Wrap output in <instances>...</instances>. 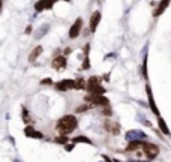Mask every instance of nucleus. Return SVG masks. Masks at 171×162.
Here are the masks:
<instances>
[{
	"mask_svg": "<svg viewBox=\"0 0 171 162\" xmlns=\"http://www.w3.org/2000/svg\"><path fill=\"white\" fill-rule=\"evenodd\" d=\"M89 108H92V104H84V105L78 107V108L75 110V113H83V111H87Z\"/></svg>",
	"mask_w": 171,
	"mask_h": 162,
	"instance_id": "17",
	"label": "nucleus"
},
{
	"mask_svg": "<svg viewBox=\"0 0 171 162\" xmlns=\"http://www.w3.org/2000/svg\"><path fill=\"white\" fill-rule=\"evenodd\" d=\"M75 83V86H74V90H86V86H87V83H86L84 78H77V80H74Z\"/></svg>",
	"mask_w": 171,
	"mask_h": 162,
	"instance_id": "12",
	"label": "nucleus"
},
{
	"mask_svg": "<svg viewBox=\"0 0 171 162\" xmlns=\"http://www.w3.org/2000/svg\"><path fill=\"white\" fill-rule=\"evenodd\" d=\"M126 138H128L129 141H132V140L144 141V140H146V134H144L143 131H138V129H135V131H128V132H126Z\"/></svg>",
	"mask_w": 171,
	"mask_h": 162,
	"instance_id": "5",
	"label": "nucleus"
},
{
	"mask_svg": "<svg viewBox=\"0 0 171 162\" xmlns=\"http://www.w3.org/2000/svg\"><path fill=\"white\" fill-rule=\"evenodd\" d=\"M41 84H42V86H51V84H53V80H51V78H45V80L41 81Z\"/></svg>",
	"mask_w": 171,
	"mask_h": 162,
	"instance_id": "20",
	"label": "nucleus"
},
{
	"mask_svg": "<svg viewBox=\"0 0 171 162\" xmlns=\"http://www.w3.org/2000/svg\"><path fill=\"white\" fill-rule=\"evenodd\" d=\"M104 114H105V116H111V114H113V110H111L110 107H105V110H104Z\"/></svg>",
	"mask_w": 171,
	"mask_h": 162,
	"instance_id": "21",
	"label": "nucleus"
},
{
	"mask_svg": "<svg viewBox=\"0 0 171 162\" xmlns=\"http://www.w3.org/2000/svg\"><path fill=\"white\" fill-rule=\"evenodd\" d=\"M104 159H105L107 162H113V161H110V158H108V156H104Z\"/></svg>",
	"mask_w": 171,
	"mask_h": 162,
	"instance_id": "26",
	"label": "nucleus"
},
{
	"mask_svg": "<svg viewBox=\"0 0 171 162\" xmlns=\"http://www.w3.org/2000/svg\"><path fill=\"white\" fill-rule=\"evenodd\" d=\"M54 3H56V0H39V2H36L35 8H36V11L41 12L44 9H51Z\"/></svg>",
	"mask_w": 171,
	"mask_h": 162,
	"instance_id": "7",
	"label": "nucleus"
},
{
	"mask_svg": "<svg viewBox=\"0 0 171 162\" xmlns=\"http://www.w3.org/2000/svg\"><path fill=\"white\" fill-rule=\"evenodd\" d=\"M81 29H83V20L78 18V20L72 24V27L69 29V38H71V39H75V38L81 33Z\"/></svg>",
	"mask_w": 171,
	"mask_h": 162,
	"instance_id": "3",
	"label": "nucleus"
},
{
	"mask_svg": "<svg viewBox=\"0 0 171 162\" xmlns=\"http://www.w3.org/2000/svg\"><path fill=\"white\" fill-rule=\"evenodd\" d=\"M23 120H24V123H27L29 122V111L23 107Z\"/></svg>",
	"mask_w": 171,
	"mask_h": 162,
	"instance_id": "19",
	"label": "nucleus"
},
{
	"mask_svg": "<svg viewBox=\"0 0 171 162\" xmlns=\"http://www.w3.org/2000/svg\"><path fill=\"white\" fill-rule=\"evenodd\" d=\"M54 141H56V143H59V144H66V143H68V138H66L65 135H60V137H57Z\"/></svg>",
	"mask_w": 171,
	"mask_h": 162,
	"instance_id": "18",
	"label": "nucleus"
},
{
	"mask_svg": "<svg viewBox=\"0 0 171 162\" xmlns=\"http://www.w3.org/2000/svg\"><path fill=\"white\" fill-rule=\"evenodd\" d=\"M77 143H84V144H92V141L84 137V135H78V137H75V138H72V144H77Z\"/></svg>",
	"mask_w": 171,
	"mask_h": 162,
	"instance_id": "14",
	"label": "nucleus"
},
{
	"mask_svg": "<svg viewBox=\"0 0 171 162\" xmlns=\"http://www.w3.org/2000/svg\"><path fill=\"white\" fill-rule=\"evenodd\" d=\"M143 149H144V153H146L147 159H155L159 155V147L153 143H144Z\"/></svg>",
	"mask_w": 171,
	"mask_h": 162,
	"instance_id": "2",
	"label": "nucleus"
},
{
	"mask_svg": "<svg viewBox=\"0 0 171 162\" xmlns=\"http://www.w3.org/2000/svg\"><path fill=\"white\" fill-rule=\"evenodd\" d=\"M32 33V26H27L26 27V35H30Z\"/></svg>",
	"mask_w": 171,
	"mask_h": 162,
	"instance_id": "23",
	"label": "nucleus"
},
{
	"mask_svg": "<svg viewBox=\"0 0 171 162\" xmlns=\"http://www.w3.org/2000/svg\"><path fill=\"white\" fill-rule=\"evenodd\" d=\"M65 54H66V56L71 54V48H66V50H65Z\"/></svg>",
	"mask_w": 171,
	"mask_h": 162,
	"instance_id": "25",
	"label": "nucleus"
},
{
	"mask_svg": "<svg viewBox=\"0 0 171 162\" xmlns=\"http://www.w3.org/2000/svg\"><path fill=\"white\" fill-rule=\"evenodd\" d=\"M131 162H141V161H131Z\"/></svg>",
	"mask_w": 171,
	"mask_h": 162,
	"instance_id": "28",
	"label": "nucleus"
},
{
	"mask_svg": "<svg viewBox=\"0 0 171 162\" xmlns=\"http://www.w3.org/2000/svg\"><path fill=\"white\" fill-rule=\"evenodd\" d=\"M65 2H69V0H65Z\"/></svg>",
	"mask_w": 171,
	"mask_h": 162,
	"instance_id": "30",
	"label": "nucleus"
},
{
	"mask_svg": "<svg viewBox=\"0 0 171 162\" xmlns=\"http://www.w3.org/2000/svg\"><path fill=\"white\" fill-rule=\"evenodd\" d=\"M114 161H116V162H120V161H117V159H114Z\"/></svg>",
	"mask_w": 171,
	"mask_h": 162,
	"instance_id": "29",
	"label": "nucleus"
},
{
	"mask_svg": "<svg viewBox=\"0 0 171 162\" xmlns=\"http://www.w3.org/2000/svg\"><path fill=\"white\" fill-rule=\"evenodd\" d=\"M0 12H2V0H0Z\"/></svg>",
	"mask_w": 171,
	"mask_h": 162,
	"instance_id": "27",
	"label": "nucleus"
},
{
	"mask_svg": "<svg viewBox=\"0 0 171 162\" xmlns=\"http://www.w3.org/2000/svg\"><path fill=\"white\" fill-rule=\"evenodd\" d=\"M24 134H26V137L36 138V140H41V138L44 137L42 132H38V131H35V128H33L32 125H27V126L24 128Z\"/></svg>",
	"mask_w": 171,
	"mask_h": 162,
	"instance_id": "6",
	"label": "nucleus"
},
{
	"mask_svg": "<svg viewBox=\"0 0 171 162\" xmlns=\"http://www.w3.org/2000/svg\"><path fill=\"white\" fill-rule=\"evenodd\" d=\"M42 50H44V48L41 47V45L35 47V48H33V51H32V53H30V56H29V62H35V60H36L39 56H41Z\"/></svg>",
	"mask_w": 171,
	"mask_h": 162,
	"instance_id": "11",
	"label": "nucleus"
},
{
	"mask_svg": "<svg viewBox=\"0 0 171 162\" xmlns=\"http://www.w3.org/2000/svg\"><path fill=\"white\" fill-rule=\"evenodd\" d=\"M65 149H66L68 152H71V150L74 149V144H68V146H65Z\"/></svg>",
	"mask_w": 171,
	"mask_h": 162,
	"instance_id": "24",
	"label": "nucleus"
},
{
	"mask_svg": "<svg viewBox=\"0 0 171 162\" xmlns=\"http://www.w3.org/2000/svg\"><path fill=\"white\" fill-rule=\"evenodd\" d=\"M143 144H144V141H140V140H132V141L129 143L126 152H135V150H138L140 147H143Z\"/></svg>",
	"mask_w": 171,
	"mask_h": 162,
	"instance_id": "10",
	"label": "nucleus"
},
{
	"mask_svg": "<svg viewBox=\"0 0 171 162\" xmlns=\"http://www.w3.org/2000/svg\"><path fill=\"white\" fill-rule=\"evenodd\" d=\"M78 126V122L75 119V116L72 114H68V116H63L60 117L57 122V129L62 135H66V134H71L72 131H75Z\"/></svg>",
	"mask_w": 171,
	"mask_h": 162,
	"instance_id": "1",
	"label": "nucleus"
},
{
	"mask_svg": "<svg viewBox=\"0 0 171 162\" xmlns=\"http://www.w3.org/2000/svg\"><path fill=\"white\" fill-rule=\"evenodd\" d=\"M99 21H101V12L96 11V12H93V15H92V18H90V32H95V30H96Z\"/></svg>",
	"mask_w": 171,
	"mask_h": 162,
	"instance_id": "8",
	"label": "nucleus"
},
{
	"mask_svg": "<svg viewBox=\"0 0 171 162\" xmlns=\"http://www.w3.org/2000/svg\"><path fill=\"white\" fill-rule=\"evenodd\" d=\"M74 86H75L74 80H62V81H59V83H56V89H57L59 92L72 90V89H74Z\"/></svg>",
	"mask_w": 171,
	"mask_h": 162,
	"instance_id": "4",
	"label": "nucleus"
},
{
	"mask_svg": "<svg viewBox=\"0 0 171 162\" xmlns=\"http://www.w3.org/2000/svg\"><path fill=\"white\" fill-rule=\"evenodd\" d=\"M53 68L54 69H65L66 68V59L63 56H57L54 60H53Z\"/></svg>",
	"mask_w": 171,
	"mask_h": 162,
	"instance_id": "9",
	"label": "nucleus"
},
{
	"mask_svg": "<svg viewBox=\"0 0 171 162\" xmlns=\"http://www.w3.org/2000/svg\"><path fill=\"white\" fill-rule=\"evenodd\" d=\"M159 128L162 129V132H164L165 135H168V134H170V131H168V128H167L165 122H164V119H161V117H159Z\"/></svg>",
	"mask_w": 171,
	"mask_h": 162,
	"instance_id": "16",
	"label": "nucleus"
},
{
	"mask_svg": "<svg viewBox=\"0 0 171 162\" xmlns=\"http://www.w3.org/2000/svg\"><path fill=\"white\" fill-rule=\"evenodd\" d=\"M110 132H111L113 135H119V132H120V126H119V123H111Z\"/></svg>",
	"mask_w": 171,
	"mask_h": 162,
	"instance_id": "15",
	"label": "nucleus"
},
{
	"mask_svg": "<svg viewBox=\"0 0 171 162\" xmlns=\"http://www.w3.org/2000/svg\"><path fill=\"white\" fill-rule=\"evenodd\" d=\"M90 68V60H89V57L84 60V63H83V69H89Z\"/></svg>",
	"mask_w": 171,
	"mask_h": 162,
	"instance_id": "22",
	"label": "nucleus"
},
{
	"mask_svg": "<svg viewBox=\"0 0 171 162\" xmlns=\"http://www.w3.org/2000/svg\"><path fill=\"white\" fill-rule=\"evenodd\" d=\"M168 2H170V0H162V2L159 3L161 6H159V8L155 11V14H153V15H155V17H159V15H161V14H162V12L167 9V6H168Z\"/></svg>",
	"mask_w": 171,
	"mask_h": 162,
	"instance_id": "13",
	"label": "nucleus"
}]
</instances>
